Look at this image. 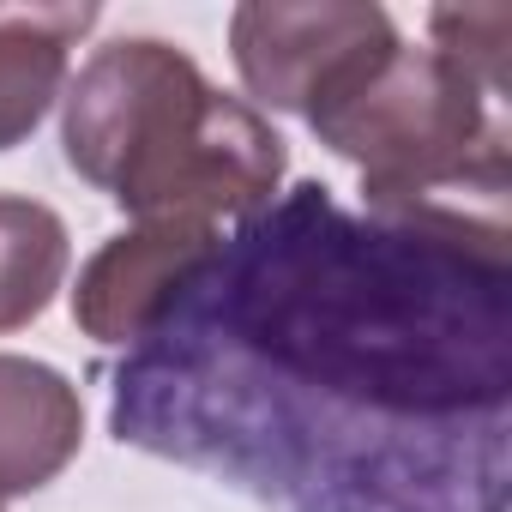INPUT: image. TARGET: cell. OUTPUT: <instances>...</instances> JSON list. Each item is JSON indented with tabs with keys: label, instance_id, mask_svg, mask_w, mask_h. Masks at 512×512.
<instances>
[{
	"label": "cell",
	"instance_id": "cell-1",
	"mask_svg": "<svg viewBox=\"0 0 512 512\" xmlns=\"http://www.w3.org/2000/svg\"><path fill=\"white\" fill-rule=\"evenodd\" d=\"M494 91L446 49L404 37L368 55L314 115V139L362 169L374 211H422L440 187H506V127Z\"/></svg>",
	"mask_w": 512,
	"mask_h": 512
},
{
	"label": "cell",
	"instance_id": "cell-2",
	"mask_svg": "<svg viewBox=\"0 0 512 512\" xmlns=\"http://www.w3.org/2000/svg\"><path fill=\"white\" fill-rule=\"evenodd\" d=\"M217 85L163 37H115L61 91V145L79 181L127 205L187 139Z\"/></svg>",
	"mask_w": 512,
	"mask_h": 512
},
{
	"label": "cell",
	"instance_id": "cell-3",
	"mask_svg": "<svg viewBox=\"0 0 512 512\" xmlns=\"http://www.w3.org/2000/svg\"><path fill=\"white\" fill-rule=\"evenodd\" d=\"M386 43H398V25L374 0H247L229 13V61L253 109L302 121Z\"/></svg>",
	"mask_w": 512,
	"mask_h": 512
},
{
	"label": "cell",
	"instance_id": "cell-4",
	"mask_svg": "<svg viewBox=\"0 0 512 512\" xmlns=\"http://www.w3.org/2000/svg\"><path fill=\"white\" fill-rule=\"evenodd\" d=\"M223 260V229L205 223H133L109 235L73 284V326L97 344L151 338L181 296Z\"/></svg>",
	"mask_w": 512,
	"mask_h": 512
},
{
	"label": "cell",
	"instance_id": "cell-5",
	"mask_svg": "<svg viewBox=\"0 0 512 512\" xmlns=\"http://www.w3.org/2000/svg\"><path fill=\"white\" fill-rule=\"evenodd\" d=\"M85 446V398L79 386L37 362L0 356V500L49 488Z\"/></svg>",
	"mask_w": 512,
	"mask_h": 512
},
{
	"label": "cell",
	"instance_id": "cell-6",
	"mask_svg": "<svg viewBox=\"0 0 512 512\" xmlns=\"http://www.w3.org/2000/svg\"><path fill=\"white\" fill-rule=\"evenodd\" d=\"M97 19V7H0V151L25 145L61 103L73 49Z\"/></svg>",
	"mask_w": 512,
	"mask_h": 512
},
{
	"label": "cell",
	"instance_id": "cell-7",
	"mask_svg": "<svg viewBox=\"0 0 512 512\" xmlns=\"http://www.w3.org/2000/svg\"><path fill=\"white\" fill-rule=\"evenodd\" d=\"M73 266L61 211L25 193H0V332H25L49 314Z\"/></svg>",
	"mask_w": 512,
	"mask_h": 512
},
{
	"label": "cell",
	"instance_id": "cell-8",
	"mask_svg": "<svg viewBox=\"0 0 512 512\" xmlns=\"http://www.w3.org/2000/svg\"><path fill=\"white\" fill-rule=\"evenodd\" d=\"M428 31H434V49L464 61L494 97H506V31H512L506 7H440L428 13Z\"/></svg>",
	"mask_w": 512,
	"mask_h": 512
},
{
	"label": "cell",
	"instance_id": "cell-9",
	"mask_svg": "<svg viewBox=\"0 0 512 512\" xmlns=\"http://www.w3.org/2000/svg\"><path fill=\"white\" fill-rule=\"evenodd\" d=\"M0 512H7V506H0Z\"/></svg>",
	"mask_w": 512,
	"mask_h": 512
}]
</instances>
